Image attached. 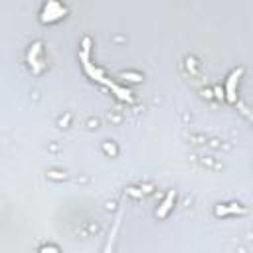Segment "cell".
Returning a JSON list of instances; mask_svg holds the SVG:
<instances>
[{
  "label": "cell",
  "instance_id": "obj_1",
  "mask_svg": "<svg viewBox=\"0 0 253 253\" xmlns=\"http://www.w3.org/2000/svg\"><path fill=\"white\" fill-rule=\"evenodd\" d=\"M65 14H67V8L61 4V2H45L43 6H42V10H40V20L45 24H53V22H57V20H61V18H65Z\"/></svg>",
  "mask_w": 253,
  "mask_h": 253
},
{
  "label": "cell",
  "instance_id": "obj_2",
  "mask_svg": "<svg viewBox=\"0 0 253 253\" xmlns=\"http://www.w3.org/2000/svg\"><path fill=\"white\" fill-rule=\"evenodd\" d=\"M40 253H59V249L55 245H45V247L40 249Z\"/></svg>",
  "mask_w": 253,
  "mask_h": 253
}]
</instances>
